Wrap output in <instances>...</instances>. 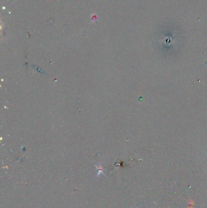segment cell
I'll list each match as a JSON object with an SVG mask.
<instances>
[{
    "label": "cell",
    "instance_id": "obj_1",
    "mask_svg": "<svg viewBox=\"0 0 207 208\" xmlns=\"http://www.w3.org/2000/svg\"><path fill=\"white\" fill-rule=\"evenodd\" d=\"M97 170H98V175L97 176H99L100 174H101V173H102V172H103V168H102L101 166H98V167H97Z\"/></svg>",
    "mask_w": 207,
    "mask_h": 208
}]
</instances>
